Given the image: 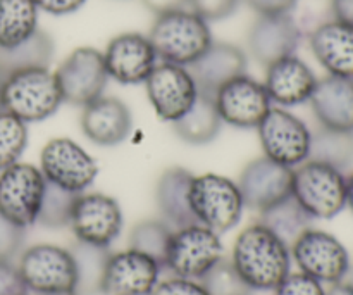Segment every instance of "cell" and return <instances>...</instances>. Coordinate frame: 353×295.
<instances>
[{
	"label": "cell",
	"mask_w": 353,
	"mask_h": 295,
	"mask_svg": "<svg viewBox=\"0 0 353 295\" xmlns=\"http://www.w3.org/2000/svg\"><path fill=\"white\" fill-rule=\"evenodd\" d=\"M231 265L252 290L271 292L290 275L292 252L281 238L257 221L236 237Z\"/></svg>",
	"instance_id": "cell-1"
},
{
	"label": "cell",
	"mask_w": 353,
	"mask_h": 295,
	"mask_svg": "<svg viewBox=\"0 0 353 295\" xmlns=\"http://www.w3.org/2000/svg\"><path fill=\"white\" fill-rule=\"evenodd\" d=\"M148 38L162 62L185 68L193 64L214 41L209 23L190 9L159 14Z\"/></svg>",
	"instance_id": "cell-2"
},
{
	"label": "cell",
	"mask_w": 353,
	"mask_h": 295,
	"mask_svg": "<svg viewBox=\"0 0 353 295\" xmlns=\"http://www.w3.org/2000/svg\"><path fill=\"white\" fill-rule=\"evenodd\" d=\"M64 102L55 71L48 68H31L3 75L2 104L23 123H38L61 107Z\"/></svg>",
	"instance_id": "cell-3"
},
{
	"label": "cell",
	"mask_w": 353,
	"mask_h": 295,
	"mask_svg": "<svg viewBox=\"0 0 353 295\" xmlns=\"http://www.w3.org/2000/svg\"><path fill=\"white\" fill-rule=\"evenodd\" d=\"M292 196L312 220H331L347 207V175L307 159L293 168Z\"/></svg>",
	"instance_id": "cell-4"
},
{
	"label": "cell",
	"mask_w": 353,
	"mask_h": 295,
	"mask_svg": "<svg viewBox=\"0 0 353 295\" xmlns=\"http://www.w3.org/2000/svg\"><path fill=\"white\" fill-rule=\"evenodd\" d=\"M190 209L199 225L223 235L240 223L245 211L238 183L226 176L193 175L190 185Z\"/></svg>",
	"instance_id": "cell-5"
},
{
	"label": "cell",
	"mask_w": 353,
	"mask_h": 295,
	"mask_svg": "<svg viewBox=\"0 0 353 295\" xmlns=\"http://www.w3.org/2000/svg\"><path fill=\"white\" fill-rule=\"evenodd\" d=\"M221 235L199 223L176 228L171 235L164 269L174 276L202 280L210 268L223 259Z\"/></svg>",
	"instance_id": "cell-6"
},
{
	"label": "cell",
	"mask_w": 353,
	"mask_h": 295,
	"mask_svg": "<svg viewBox=\"0 0 353 295\" xmlns=\"http://www.w3.org/2000/svg\"><path fill=\"white\" fill-rule=\"evenodd\" d=\"M17 272L28 292L34 295L76 292V266L69 249L33 245L21 254Z\"/></svg>",
	"instance_id": "cell-7"
},
{
	"label": "cell",
	"mask_w": 353,
	"mask_h": 295,
	"mask_svg": "<svg viewBox=\"0 0 353 295\" xmlns=\"http://www.w3.org/2000/svg\"><path fill=\"white\" fill-rule=\"evenodd\" d=\"M40 168L26 162H16L0 171V214L19 228L37 223L45 192Z\"/></svg>",
	"instance_id": "cell-8"
},
{
	"label": "cell",
	"mask_w": 353,
	"mask_h": 295,
	"mask_svg": "<svg viewBox=\"0 0 353 295\" xmlns=\"http://www.w3.org/2000/svg\"><path fill=\"white\" fill-rule=\"evenodd\" d=\"M257 133L262 152L274 162L296 168L309 159L312 131L285 107L272 106L257 126Z\"/></svg>",
	"instance_id": "cell-9"
},
{
	"label": "cell",
	"mask_w": 353,
	"mask_h": 295,
	"mask_svg": "<svg viewBox=\"0 0 353 295\" xmlns=\"http://www.w3.org/2000/svg\"><path fill=\"white\" fill-rule=\"evenodd\" d=\"M40 171L45 182L68 190L83 193L93 185L99 166L95 159L71 138H52L40 154Z\"/></svg>",
	"instance_id": "cell-10"
},
{
	"label": "cell",
	"mask_w": 353,
	"mask_h": 295,
	"mask_svg": "<svg viewBox=\"0 0 353 295\" xmlns=\"http://www.w3.org/2000/svg\"><path fill=\"white\" fill-rule=\"evenodd\" d=\"M299 269L321 283L343 282L350 269V256L345 245L327 231L309 228L290 247Z\"/></svg>",
	"instance_id": "cell-11"
},
{
	"label": "cell",
	"mask_w": 353,
	"mask_h": 295,
	"mask_svg": "<svg viewBox=\"0 0 353 295\" xmlns=\"http://www.w3.org/2000/svg\"><path fill=\"white\" fill-rule=\"evenodd\" d=\"M64 102L85 107L105 92L109 75L102 52L93 47H79L62 61L55 71Z\"/></svg>",
	"instance_id": "cell-12"
},
{
	"label": "cell",
	"mask_w": 353,
	"mask_h": 295,
	"mask_svg": "<svg viewBox=\"0 0 353 295\" xmlns=\"http://www.w3.org/2000/svg\"><path fill=\"white\" fill-rule=\"evenodd\" d=\"M69 227L78 242L110 247L123 230V211L117 200L105 193H78Z\"/></svg>",
	"instance_id": "cell-13"
},
{
	"label": "cell",
	"mask_w": 353,
	"mask_h": 295,
	"mask_svg": "<svg viewBox=\"0 0 353 295\" xmlns=\"http://www.w3.org/2000/svg\"><path fill=\"white\" fill-rule=\"evenodd\" d=\"M145 88L155 114L168 123L179 120L200 92L190 69L171 62L155 66L145 82Z\"/></svg>",
	"instance_id": "cell-14"
},
{
	"label": "cell",
	"mask_w": 353,
	"mask_h": 295,
	"mask_svg": "<svg viewBox=\"0 0 353 295\" xmlns=\"http://www.w3.org/2000/svg\"><path fill=\"white\" fill-rule=\"evenodd\" d=\"M221 121L234 128H257L272 107L264 83L241 75L214 93Z\"/></svg>",
	"instance_id": "cell-15"
},
{
	"label": "cell",
	"mask_w": 353,
	"mask_h": 295,
	"mask_svg": "<svg viewBox=\"0 0 353 295\" xmlns=\"http://www.w3.org/2000/svg\"><path fill=\"white\" fill-rule=\"evenodd\" d=\"M245 207L262 213L292 196L293 168L262 158L248 162L238 180Z\"/></svg>",
	"instance_id": "cell-16"
},
{
	"label": "cell",
	"mask_w": 353,
	"mask_h": 295,
	"mask_svg": "<svg viewBox=\"0 0 353 295\" xmlns=\"http://www.w3.org/2000/svg\"><path fill=\"white\" fill-rule=\"evenodd\" d=\"M102 55L109 78L123 85H140L147 82L159 59L148 35L134 31L114 37Z\"/></svg>",
	"instance_id": "cell-17"
},
{
	"label": "cell",
	"mask_w": 353,
	"mask_h": 295,
	"mask_svg": "<svg viewBox=\"0 0 353 295\" xmlns=\"http://www.w3.org/2000/svg\"><path fill=\"white\" fill-rule=\"evenodd\" d=\"M162 266L148 256L126 249L110 254L102 278L103 295H150L161 278Z\"/></svg>",
	"instance_id": "cell-18"
},
{
	"label": "cell",
	"mask_w": 353,
	"mask_h": 295,
	"mask_svg": "<svg viewBox=\"0 0 353 295\" xmlns=\"http://www.w3.org/2000/svg\"><path fill=\"white\" fill-rule=\"evenodd\" d=\"M302 40V30L292 14L259 16L248 31V52L268 68L272 62L293 55Z\"/></svg>",
	"instance_id": "cell-19"
},
{
	"label": "cell",
	"mask_w": 353,
	"mask_h": 295,
	"mask_svg": "<svg viewBox=\"0 0 353 295\" xmlns=\"http://www.w3.org/2000/svg\"><path fill=\"white\" fill-rule=\"evenodd\" d=\"M316 85L317 78L310 66L295 54L265 68V92L278 107H295L309 102Z\"/></svg>",
	"instance_id": "cell-20"
},
{
	"label": "cell",
	"mask_w": 353,
	"mask_h": 295,
	"mask_svg": "<svg viewBox=\"0 0 353 295\" xmlns=\"http://www.w3.org/2000/svg\"><path fill=\"white\" fill-rule=\"evenodd\" d=\"M79 123L85 137L93 144L114 147L130 137L133 117L123 100L102 95L83 107Z\"/></svg>",
	"instance_id": "cell-21"
},
{
	"label": "cell",
	"mask_w": 353,
	"mask_h": 295,
	"mask_svg": "<svg viewBox=\"0 0 353 295\" xmlns=\"http://www.w3.org/2000/svg\"><path fill=\"white\" fill-rule=\"evenodd\" d=\"M314 57L331 76L353 79V26L330 19L309 35Z\"/></svg>",
	"instance_id": "cell-22"
},
{
	"label": "cell",
	"mask_w": 353,
	"mask_h": 295,
	"mask_svg": "<svg viewBox=\"0 0 353 295\" xmlns=\"http://www.w3.org/2000/svg\"><path fill=\"white\" fill-rule=\"evenodd\" d=\"M188 69L200 92L214 95L228 82L245 75L247 54L233 44L212 41Z\"/></svg>",
	"instance_id": "cell-23"
},
{
	"label": "cell",
	"mask_w": 353,
	"mask_h": 295,
	"mask_svg": "<svg viewBox=\"0 0 353 295\" xmlns=\"http://www.w3.org/2000/svg\"><path fill=\"white\" fill-rule=\"evenodd\" d=\"M309 102L323 128L353 131V79L331 75L317 79Z\"/></svg>",
	"instance_id": "cell-24"
},
{
	"label": "cell",
	"mask_w": 353,
	"mask_h": 295,
	"mask_svg": "<svg viewBox=\"0 0 353 295\" xmlns=\"http://www.w3.org/2000/svg\"><path fill=\"white\" fill-rule=\"evenodd\" d=\"M193 175L185 168H169L155 185V202L169 227L183 228L196 223L190 209V185Z\"/></svg>",
	"instance_id": "cell-25"
},
{
	"label": "cell",
	"mask_w": 353,
	"mask_h": 295,
	"mask_svg": "<svg viewBox=\"0 0 353 295\" xmlns=\"http://www.w3.org/2000/svg\"><path fill=\"white\" fill-rule=\"evenodd\" d=\"M223 121L217 113L212 93L199 92V97L179 120L172 123L174 133L183 142L192 145H203L219 135Z\"/></svg>",
	"instance_id": "cell-26"
},
{
	"label": "cell",
	"mask_w": 353,
	"mask_h": 295,
	"mask_svg": "<svg viewBox=\"0 0 353 295\" xmlns=\"http://www.w3.org/2000/svg\"><path fill=\"white\" fill-rule=\"evenodd\" d=\"M38 9L31 0H0V48H12L38 31Z\"/></svg>",
	"instance_id": "cell-27"
},
{
	"label": "cell",
	"mask_w": 353,
	"mask_h": 295,
	"mask_svg": "<svg viewBox=\"0 0 353 295\" xmlns=\"http://www.w3.org/2000/svg\"><path fill=\"white\" fill-rule=\"evenodd\" d=\"M54 57V41L45 31L38 30L28 40L12 48H0V73L21 71L31 68H48Z\"/></svg>",
	"instance_id": "cell-28"
},
{
	"label": "cell",
	"mask_w": 353,
	"mask_h": 295,
	"mask_svg": "<svg viewBox=\"0 0 353 295\" xmlns=\"http://www.w3.org/2000/svg\"><path fill=\"white\" fill-rule=\"evenodd\" d=\"M261 214L259 223L268 227L276 237L281 238L288 247L300 237L305 230L312 228V218L303 211V207L290 196L288 199L274 204V206L264 209Z\"/></svg>",
	"instance_id": "cell-29"
},
{
	"label": "cell",
	"mask_w": 353,
	"mask_h": 295,
	"mask_svg": "<svg viewBox=\"0 0 353 295\" xmlns=\"http://www.w3.org/2000/svg\"><path fill=\"white\" fill-rule=\"evenodd\" d=\"M76 266V294L97 295L102 289L103 272L110 254L109 247L83 244L76 240L69 249Z\"/></svg>",
	"instance_id": "cell-30"
},
{
	"label": "cell",
	"mask_w": 353,
	"mask_h": 295,
	"mask_svg": "<svg viewBox=\"0 0 353 295\" xmlns=\"http://www.w3.org/2000/svg\"><path fill=\"white\" fill-rule=\"evenodd\" d=\"M309 159L324 162L341 173L353 168V131L321 126L310 138Z\"/></svg>",
	"instance_id": "cell-31"
},
{
	"label": "cell",
	"mask_w": 353,
	"mask_h": 295,
	"mask_svg": "<svg viewBox=\"0 0 353 295\" xmlns=\"http://www.w3.org/2000/svg\"><path fill=\"white\" fill-rule=\"evenodd\" d=\"M171 227L161 220H145L134 225L130 234V249L148 256L164 269L165 254L172 235Z\"/></svg>",
	"instance_id": "cell-32"
},
{
	"label": "cell",
	"mask_w": 353,
	"mask_h": 295,
	"mask_svg": "<svg viewBox=\"0 0 353 295\" xmlns=\"http://www.w3.org/2000/svg\"><path fill=\"white\" fill-rule=\"evenodd\" d=\"M76 197H78V193L68 192V190L47 182L37 223L47 228L69 227Z\"/></svg>",
	"instance_id": "cell-33"
},
{
	"label": "cell",
	"mask_w": 353,
	"mask_h": 295,
	"mask_svg": "<svg viewBox=\"0 0 353 295\" xmlns=\"http://www.w3.org/2000/svg\"><path fill=\"white\" fill-rule=\"evenodd\" d=\"M26 145V123L7 111H0V171L19 162Z\"/></svg>",
	"instance_id": "cell-34"
},
{
	"label": "cell",
	"mask_w": 353,
	"mask_h": 295,
	"mask_svg": "<svg viewBox=\"0 0 353 295\" xmlns=\"http://www.w3.org/2000/svg\"><path fill=\"white\" fill-rule=\"evenodd\" d=\"M200 283L209 295H252L254 292L238 275L231 261H224V259L210 268L200 280Z\"/></svg>",
	"instance_id": "cell-35"
},
{
	"label": "cell",
	"mask_w": 353,
	"mask_h": 295,
	"mask_svg": "<svg viewBox=\"0 0 353 295\" xmlns=\"http://www.w3.org/2000/svg\"><path fill=\"white\" fill-rule=\"evenodd\" d=\"M274 295H326L323 283L305 273H290L274 289Z\"/></svg>",
	"instance_id": "cell-36"
},
{
	"label": "cell",
	"mask_w": 353,
	"mask_h": 295,
	"mask_svg": "<svg viewBox=\"0 0 353 295\" xmlns=\"http://www.w3.org/2000/svg\"><path fill=\"white\" fill-rule=\"evenodd\" d=\"M238 3L240 0H190L188 9L209 23L230 17L238 9Z\"/></svg>",
	"instance_id": "cell-37"
},
{
	"label": "cell",
	"mask_w": 353,
	"mask_h": 295,
	"mask_svg": "<svg viewBox=\"0 0 353 295\" xmlns=\"http://www.w3.org/2000/svg\"><path fill=\"white\" fill-rule=\"evenodd\" d=\"M24 244V228L16 227L0 214V261H12Z\"/></svg>",
	"instance_id": "cell-38"
},
{
	"label": "cell",
	"mask_w": 353,
	"mask_h": 295,
	"mask_svg": "<svg viewBox=\"0 0 353 295\" xmlns=\"http://www.w3.org/2000/svg\"><path fill=\"white\" fill-rule=\"evenodd\" d=\"M150 295H209L207 290L203 289L202 283L199 280H188L179 278V276H172L168 280H159L157 285L154 287Z\"/></svg>",
	"instance_id": "cell-39"
},
{
	"label": "cell",
	"mask_w": 353,
	"mask_h": 295,
	"mask_svg": "<svg viewBox=\"0 0 353 295\" xmlns=\"http://www.w3.org/2000/svg\"><path fill=\"white\" fill-rule=\"evenodd\" d=\"M28 294L21 280L17 266L12 261H0V295H24Z\"/></svg>",
	"instance_id": "cell-40"
},
{
	"label": "cell",
	"mask_w": 353,
	"mask_h": 295,
	"mask_svg": "<svg viewBox=\"0 0 353 295\" xmlns=\"http://www.w3.org/2000/svg\"><path fill=\"white\" fill-rule=\"evenodd\" d=\"M245 2L259 16H278V14H292L299 0H245Z\"/></svg>",
	"instance_id": "cell-41"
},
{
	"label": "cell",
	"mask_w": 353,
	"mask_h": 295,
	"mask_svg": "<svg viewBox=\"0 0 353 295\" xmlns=\"http://www.w3.org/2000/svg\"><path fill=\"white\" fill-rule=\"evenodd\" d=\"M38 10L52 14V16H65L72 14L85 6L86 0H31Z\"/></svg>",
	"instance_id": "cell-42"
},
{
	"label": "cell",
	"mask_w": 353,
	"mask_h": 295,
	"mask_svg": "<svg viewBox=\"0 0 353 295\" xmlns=\"http://www.w3.org/2000/svg\"><path fill=\"white\" fill-rule=\"evenodd\" d=\"M190 0H143L145 7L150 9L155 16L178 9H188Z\"/></svg>",
	"instance_id": "cell-43"
},
{
	"label": "cell",
	"mask_w": 353,
	"mask_h": 295,
	"mask_svg": "<svg viewBox=\"0 0 353 295\" xmlns=\"http://www.w3.org/2000/svg\"><path fill=\"white\" fill-rule=\"evenodd\" d=\"M333 19L353 26V0H331Z\"/></svg>",
	"instance_id": "cell-44"
},
{
	"label": "cell",
	"mask_w": 353,
	"mask_h": 295,
	"mask_svg": "<svg viewBox=\"0 0 353 295\" xmlns=\"http://www.w3.org/2000/svg\"><path fill=\"white\" fill-rule=\"evenodd\" d=\"M326 295H353V283L348 282H338L333 283L330 287V290H326Z\"/></svg>",
	"instance_id": "cell-45"
},
{
	"label": "cell",
	"mask_w": 353,
	"mask_h": 295,
	"mask_svg": "<svg viewBox=\"0 0 353 295\" xmlns=\"http://www.w3.org/2000/svg\"><path fill=\"white\" fill-rule=\"evenodd\" d=\"M347 207L353 213V169L347 176Z\"/></svg>",
	"instance_id": "cell-46"
},
{
	"label": "cell",
	"mask_w": 353,
	"mask_h": 295,
	"mask_svg": "<svg viewBox=\"0 0 353 295\" xmlns=\"http://www.w3.org/2000/svg\"><path fill=\"white\" fill-rule=\"evenodd\" d=\"M345 282H348V283H353V263H350V269H348V273H347V278H345Z\"/></svg>",
	"instance_id": "cell-47"
},
{
	"label": "cell",
	"mask_w": 353,
	"mask_h": 295,
	"mask_svg": "<svg viewBox=\"0 0 353 295\" xmlns=\"http://www.w3.org/2000/svg\"><path fill=\"white\" fill-rule=\"evenodd\" d=\"M2 83H3V75L0 73V111H3V104H2Z\"/></svg>",
	"instance_id": "cell-48"
},
{
	"label": "cell",
	"mask_w": 353,
	"mask_h": 295,
	"mask_svg": "<svg viewBox=\"0 0 353 295\" xmlns=\"http://www.w3.org/2000/svg\"><path fill=\"white\" fill-rule=\"evenodd\" d=\"M48 295H78L72 290V292H57V294H48Z\"/></svg>",
	"instance_id": "cell-49"
},
{
	"label": "cell",
	"mask_w": 353,
	"mask_h": 295,
	"mask_svg": "<svg viewBox=\"0 0 353 295\" xmlns=\"http://www.w3.org/2000/svg\"><path fill=\"white\" fill-rule=\"evenodd\" d=\"M24 295H28V294H24Z\"/></svg>",
	"instance_id": "cell-50"
}]
</instances>
